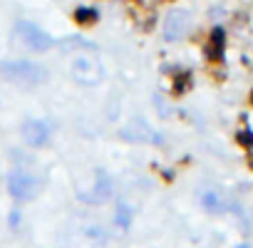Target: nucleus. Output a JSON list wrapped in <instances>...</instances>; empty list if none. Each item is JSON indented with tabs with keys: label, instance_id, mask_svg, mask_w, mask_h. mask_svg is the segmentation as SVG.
Masks as SVG:
<instances>
[{
	"label": "nucleus",
	"instance_id": "nucleus-1",
	"mask_svg": "<svg viewBox=\"0 0 253 248\" xmlns=\"http://www.w3.org/2000/svg\"><path fill=\"white\" fill-rule=\"evenodd\" d=\"M0 77L13 84L33 87V84H42L50 77V72L42 65L30 62V60H5V62H0Z\"/></svg>",
	"mask_w": 253,
	"mask_h": 248
},
{
	"label": "nucleus",
	"instance_id": "nucleus-2",
	"mask_svg": "<svg viewBox=\"0 0 253 248\" xmlns=\"http://www.w3.org/2000/svg\"><path fill=\"white\" fill-rule=\"evenodd\" d=\"M70 75L77 84H84V87H94L104 80V67L99 62V57L94 55H75L72 57V65H70Z\"/></svg>",
	"mask_w": 253,
	"mask_h": 248
},
{
	"label": "nucleus",
	"instance_id": "nucleus-3",
	"mask_svg": "<svg viewBox=\"0 0 253 248\" xmlns=\"http://www.w3.org/2000/svg\"><path fill=\"white\" fill-rule=\"evenodd\" d=\"M15 38H18V42H20L25 50H30V52H47V50L55 45V40H52L40 25H35V23H30V20H20V23L15 25Z\"/></svg>",
	"mask_w": 253,
	"mask_h": 248
},
{
	"label": "nucleus",
	"instance_id": "nucleus-4",
	"mask_svg": "<svg viewBox=\"0 0 253 248\" xmlns=\"http://www.w3.org/2000/svg\"><path fill=\"white\" fill-rule=\"evenodd\" d=\"M8 191L15 201H33L40 194V179L25 169H15L8 176Z\"/></svg>",
	"mask_w": 253,
	"mask_h": 248
},
{
	"label": "nucleus",
	"instance_id": "nucleus-5",
	"mask_svg": "<svg viewBox=\"0 0 253 248\" xmlns=\"http://www.w3.org/2000/svg\"><path fill=\"white\" fill-rule=\"evenodd\" d=\"M191 30V15L181 8H174L167 13L164 23H162V38L167 42H179L186 38V33Z\"/></svg>",
	"mask_w": 253,
	"mask_h": 248
},
{
	"label": "nucleus",
	"instance_id": "nucleus-6",
	"mask_svg": "<svg viewBox=\"0 0 253 248\" xmlns=\"http://www.w3.org/2000/svg\"><path fill=\"white\" fill-rule=\"evenodd\" d=\"M122 139L132 142V144H159L162 142V134L152 129V124H147L144 119H132L126 127L119 132Z\"/></svg>",
	"mask_w": 253,
	"mask_h": 248
},
{
	"label": "nucleus",
	"instance_id": "nucleus-7",
	"mask_svg": "<svg viewBox=\"0 0 253 248\" xmlns=\"http://www.w3.org/2000/svg\"><path fill=\"white\" fill-rule=\"evenodd\" d=\"M20 134H23V142L28 147L38 149V147H45L52 139V127L45 119H28V122H23Z\"/></svg>",
	"mask_w": 253,
	"mask_h": 248
},
{
	"label": "nucleus",
	"instance_id": "nucleus-8",
	"mask_svg": "<svg viewBox=\"0 0 253 248\" xmlns=\"http://www.w3.org/2000/svg\"><path fill=\"white\" fill-rule=\"evenodd\" d=\"M112 194H114V181L109 179L107 171H97V179H94L92 189L89 191H82L80 199L87 201V204H92V206H99V204H107L112 199Z\"/></svg>",
	"mask_w": 253,
	"mask_h": 248
},
{
	"label": "nucleus",
	"instance_id": "nucleus-9",
	"mask_svg": "<svg viewBox=\"0 0 253 248\" xmlns=\"http://www.w3.org/2000/svg\"><path fill=\"white\" fill-rule=\"evenodd\" d=\"M132 216H134V211H132L129 206H126V204H119V206H117L114 221H117L119 228H129V226H132Z\"/></svg>",
	"mask_w": 253,
	"mask_h": 248
},
{
	"label": "nucleus",
	"instance_id": "nucleus-10",
	"mask_svg": "<svg viewBox=\"0 0 253 248\" xmlns=\"http://www.w3.org/2000/svg\"><path fill=\"white\" fill-rule=\"evenodd\" d=\"M201 204H204V208H209V211H218V208H221V199H218L216 194H211V191H206V194L201 196Z\"/></svg>",
	"mask_w": 253,
	"mask_h": 248
},
{
	"label": "nucleus",
	"instance_id": "nucleus-11",
	"mask_svg": "<svg viewBox=\"0 0 253 248\" xmlns=\"http://www.w3.org/2000/svg\"><path fill=\"white\" fill-rule=\"evenodd\" d=\"M10 226H13V228L18 226V211H13V216H10Z\"/></svg>",
	"mask_w": 253,
	"mask_h": 248
},
{
	"label": "nucleus",
	"instance_id": "nucleus-12",
	"mask_svg": "<svg viewBox=\"0 0 253 248\" xmlns=\"http://www.w3.org/2000/svg\"><path fill=\"white\" fill-rule=\"evenodd\" d=\"M238 248H248V246H238Z\"/></svg>",
	"mask_w": 253,
	"mask_h": 248
}]
</instances>
